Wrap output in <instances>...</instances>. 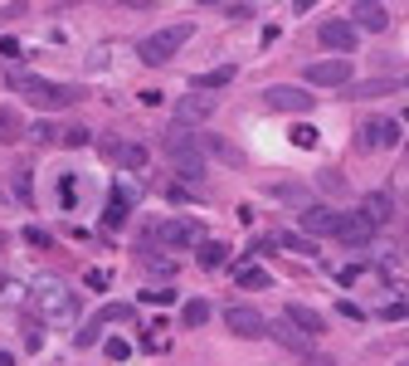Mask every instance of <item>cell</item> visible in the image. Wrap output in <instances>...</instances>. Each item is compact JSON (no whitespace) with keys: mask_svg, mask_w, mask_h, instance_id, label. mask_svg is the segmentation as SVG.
I'll list each match as a JSON object with an SVG mask.
<instances>
[{"mask_svg":"<svg viewBox=\"0 0 409 366\" xmlns=\"http://www.w3.org/2000/svg\"><path fill=\"white\" fill-rule=\"evenodd\" d=\"M10 88H15L20 98H29L34 108H49V113H59V108H74V103L83 98V88L54 84V79H39V74H10Z\"/></svg>","mask_w":409,"mask_h":366,"instance_id":"obj_1","label":"cell"},{"mask_svg":"<svg viewBox=\"0 0 409 366\" xmlns=\"http://www.w3.org/2000/svg\"><path fill=\"white\" fill-rule=\"evenodd\" d=\"M161 152L171 157V167H176V176H186V181H205V152H200V137L195 132H186V127H176V132H166L161 137Z\"/></svg>","mask_w":409,"mask_h":366,"instance_id":"obj_2","label":"cell"},{"mask_svg":"<svg viewBox=\"0 0 409 366\" xmlns=\"http://www.w3.org/2000/svg\"><path fill=\"white\" fill-rule=\"evenodd\" d=\"M25 303L39 317H49V322H69L74 312H79V303H74V288H64L59 279H44V283H34L25 293Z\"/></svg>","mask_w":409,"mask_h":366,"instance_id":"obj_3","label":"cell"},{"mask_svg":"<svg viewBox=\"0 0 409 366\" xmlns=\"http://www.w3.org/2000/svg\"><path fill=\"white\" fill-rule=\"evenodd\" d=\"M191 34H195V25H166L156 34H146L136 44V54H141V64H166V59H176V49H186Z\"/></svg>","mask_w":409,"mask_h":366,"instance_id":"obj_4","label":"cell"},{"mask_svg":"<svg viewBox=\"0 0 409 366\" xmlns=\"http://www.w3.org/2000/svg\"><path fill=\"white\" fill-rule=\"evenodd\" d=\"M146 239H156V244H200V239H205V225H200V220H151V225H146Z\"/></svg>","mask_w":409,"mask_h":366,"instance_id":"obj_5","label":"cell"},{"mask_svg":"<svg viewBox=\"0 0 409 366\" xmlns=\"http://www.w3.org/2000/svg\"><path fill=\"white\" fill-rule=\"evenodd\" d=\"M341 244H351V249H365L370 244V234H375V225L360 215V210H336V229H331Z\"/></svg>","mask_w":409,"mask_h":366,"instance_id":"obj_6","label":"cell"},{"mask_svg":"<svg viewBox=\"0 0 409 366\" xmlns=\"http://www.w3.org/2000/svg\"><path fill=\"white\" fill-rule=\"evenodd\" d=\"M307 84H317V88H341V84H351V59L336 54V59H317V64H307Z\"/></svg>","mask_w":409,"mask_h":366,"instance_id":"obj_7","label":"cell"},{"mask_svg":"<svg viewBox=\"0 0 409 366\" xmlns=\"http://www.w3.org/2000/svg\"><path fill=\"white\" fill-rule=\"evenodd\" d=\"M263 322H268V317L258 308H248V303H229V308H224V327H229L234 337H248V342L263 337Z\"/></svg>","mask_w":409,"mask_h":366,"instance_id":"obj_8","label":"cell"},{"mask_svg":"<svg viewBox=\"0 0 409 366\" xmlns=\"http://www.w3.org/2000/svg\"><path fill=\"white\" fill-rule=\"evenodd\" d=\"M317 39H322L327 49H336V54H355L360 29H355L351 20H322V25H317Z\"/></svg>","mask_w":409,"mask_h":366,"instance_id":"obj_9","label":"cell"},{"mask_svg":"<svg viewBox=\"0 0 409 366\" xmlns=\"http://www.w3.org/2000/svg\"><path fill=\"white\" fill-rule=\"evenodd\" d=\"M210 113H215V98H210L205 88H191V93L176 103V122H181V127H191V122H205Z\"/></svg>","mask_w":409,"mask_h":366,"instance_id":"obj_10","label":"cell"},{"mask_svg":"<svg viewBox=\"0 0 409 366\" xmlns=\"http://www.w3.org/2000/svg\"><path fill=\"white\" fill-rule=\"evenodd\" d=\"M103 157L117 162V167H127V171H146V162H151V152L141 142H103Z\"/></svg>","mask_w":409,"mask_h":366,"instance_id":"obj_11","label":"cell"},{"mask_svg":"<svg viewBox=\"0 0 409 366\" xmlns=\"http://www.w3.org/2000/svg\"><path fill=\"white\" fill-rule=\"evenodd\" d=\"M263 98H268V108H278V113H307L312 108V93H302L293 84H273Z\"/></svg>","mask_w":409,"mask_h":366,"instance_id":"obj_12","label":"cell"},{"mask_svg":"<svg viewBox=\"0 0 409 366\" xmlns=\"http://www.w3.org/2000/svg\"><path fill=\"white\" fill-rule=\"evenodd\" d=\"M400 142V122H365L355 132V147L360 152H375V147H395Z\"/></svg>","mask_w":409,"mask_h":366,"instance_id":"obj_13","label":"cell"},{"mask_svg":"<svg viewBox=\"0 0 409 366\" xmlns=\"http://www.w3.org/2000/svg\"><path fill=\"white\" fill-rule=\"evenodd\" d=\"M351 25H355V29H370V34H380V29H390V15H385L380 0H360V5H355V15H351Z\"/></svg>","mask_w":409,"mask_h":366,"instance_id":"obj_14","label":"cell"},{"mask_svg":"<svg viewBox=\"0 0 409 366\" xmlns=\"http://www.w3.org/2000/svg\"><path fill=\"white\" fill-rule=\"evenodd\" d=\"M263 337H278L288 352H307V347H312V337H307L302 327H293L288 317H283V322H263Z\"/></svg>","mask_w":409,"mask_h":366,"instance_id":"obj_15","label":"cell"},{"mask_svg":"<svg viewBox=\"0 0 409 366\" xmlns=\"http://www.w3.org/2000/svg\"><path fill=\"white\" fill-rule=\"evenodd\" d=\"M360 215H365V220H370L375 229H380V225H390V220H395V200L385 196V191H375V196L360 200Z\"/></svg>","mask_w":409,"mask_h":366,"instance_id":"obj_16","label":"cell"},{"mask_svg":"<svg viewBox=\"0 0 409 366\" xmlns=\"http://www.w3.org/2000/svg\"><path fill=\"white\" fill-rule=\"evenodd\" d=\"M288 322L293 327H302L307 337H317V332H327V322H322V312L307 308V303H288Z\"/></svg>","mask_w":409,"mask_h":366,"instance_id":"obj_17","label":"cell"},{"mask_svg":"<svg viewBox=\"0 0 409 366\" xmlns=\"http://www.w3.org/2000/svg\"><path fill=\"white\" fill-rule=\"evenodd\" d=\"M302 229L317 239V234H331L336 229V210H327V205H307L302 210Z\"/></svg>","mask_w":409,"mask_h":366,"instance_id":"obj_18","label":"cell"},{"mask_svg":"<svg viewBox=\"0 0 409 366\" xmlns=\"http://www.w3.org/2000/svg\"><path fill=\"white\" fill-rule=\"evenodd\" d=\"M132 220V191H112L108 196V210H103V225H127Z\"/></svg>","mask_w":409,"mask_h":366,"instance_id":"obj_19","label":"cell"},{"mask_svg":"<svg viewBox=\"0 0 409 366\" xmlns=\"http://www.w3.org/2000/svg\"><path fill=\"white\" fill-rule=\"evenodd\" d=\"M341 88H346V98H380V93H400V79H395V84L370 79V84H341Z\"/></svg>","mask_w":409,"mask_h":366,"instance_id":"obj_20","label":"cell"},{"mask_svg":"<svg viewBox=\"0 0 409 366\" xmlns=\"http://www.w3.org/2000/svg\"><path fill=\"white\" fill-rule=\"evenodd\" d=\"M25 137V117L15 113V108H0V142L10 147V142H20Z\"/></svg>","mask_w":409,"mask_h":366,"instance_id":"obj_21","label":"cell"},{"mask_svg":"<svg viewBox=\"0 0 409 366\" xmlns=\"http://www.w3.org/2000/svg\"><path fill=\"white\" fill-rule=\"evenodd\" d=\"M210 303H205V298H191V303H186V308H181V322H186V327H205V322H210Z\"/></svg>","mask_w":409,"mask_h":366,"instance_id":"obj_22","label":"cell"},{"mask_svg":"<svg viewBox=\"0 0 409 366\" xmlns=\"http://www.w3.org/2000/svg\"><path fill=\"white\" fill-rule=\"evenodd\" d=\"M25 283L20 279H0V308H20V303H25Z\"/></svg>","mask_w":409,"mask_h":366,"instance_id":"obj_23","label":"cell"},{"mask_svg":"<svg viewBox=\"0 0 409 366\" xmlns=\"http://www.w3.org/2000/svg\"><path fill=\"white\" fill-rule=\"evenodd\" d=\"M224 84H234V69H210V74L195 79V88H205V93H215V88H224Z\"/></svg>","mask_w":409,"mask_h":366,"instance_id":"obj_24","label":"cell"},{"mask_svg":"<svg viewBox=\"0 0 409 366\" xmlns=\"http://www.w3.org/2000/svg\"><path fill=\"white\" fill-rule=\"evenodd\" d=\"M273 244H283L293 254H317V239H302V234H273Z\"/></svg>","mask_w":409,"mask_h":366,"instance_id":"obj_25","label":"cell"},{"mask_svg":"<svg viewBox=\"0 0 409 366\" xmlns=\"http://www.w3.org/2000/svg\"><path fill=\"white\" fill-rule=\"evenodd\" d=\"M93 322H98V327H108V322H132V303H112V308H103Z\"/></svg>","mask_w":409,"mask_h":366,"instance_id":"obj_26","label":"cell"},{"mask_svg":"<svg viewBox=\"0 0 409 366\" xmlns=\"http://www.w3.org/2000/svg\"><path fill=\"white\" fill-rule=\"evenodd\" d=\"M234 279L244 283V288H268V274H263V269H253V264H244V269H234Z\"/></svg>","mask_w":409,"mask_h":366,"instance_id":"obj_27","label":"cell"},{"mask_svg":"<svg viewBox=\"0 0 409 366\" xmlns=\"http://www.w3.org/2000/svg\"><path fill=\"white\" fill-rule=\"evenodd\" d=\"M317 142H322V132H317L312 122H298V127H293V147H302V152H307V147H317Z\"/></svg>","mask_w":409,"mask_h":366,"instance_id":"obj_28","label":"cell"},{"mask_svg":"<svg viewBox=\"0 0 409 366\" xmlns=\"http://www.w3.org/2000/svg\"><path fill=\"white\" fill-rule=\"evenodd\" d=\"M224 249H229V244H219V239H205V244H200V264H210V269H215V264H224Z\"/></svg>","mask_w":409,"mask_h":366,"instance_id":"obj_29","label":"cell"},{"mask_svg":"<svg viewBox=\"0 0 409 366\" xmlns=\"http://www.w3.org/2000/svg\"><path fill=\"white\" fill-rule=\"evenodd\" d=\"M59 132H64V147H88V142H93V132H88V127H59Z\"/></svg>","mask_w":409,"mask_h":366,"instance_id":"obj_30","label":"cell"},{"mask_svg":"<svg viewBox=\"0 0 409 366\" xmlns=\"http://www.w3.org/2000/svg\"><path fill=\"white\" fill-rule=\"evenodd\" d=\"M29 137L39 142V147H49V142H59V127H49V122H34V127H29Z\"/></svg>","mask_w":409,"mask_h":366,"instance_id":"obj_31","label":"cell"},{"mask_svg":"<svg viewBox=\"0 0 409 366\" xmlns=\"http://www.w3.org/2000/svg\"><path fill=\"white\" fill-rule=\"evenodd\" d=\"M25 244H34V249H49V229H39V225H25Z\"/></svg>","mask_w":409,"mask_h":366,"instance_id":"obj_32","label":"cell"},{"mask_svg":"<svg viewBox=\"0 0 409 366\" xmlns=\"http://www.w3.org/2000/svg\"><path fill=\"white\" fill-rule=\"evenodd\" d=\"M108 357H112V362H127V357H132V342H122V337H108Z\"/></svg>","mask_w":409,"mask_h":366,"instance_id":"obj_33","label":"cell"},{"mask_svg":"<svg viewBox=\"0 0 409 366\" xmlns=\"http://www.w3.org/2000/svg\"><path fill=\"white\" fill-rule=\"evenodd\" d=\"M25 15H29V5H25V0H10V5L0 10V20H25Z\"/></svg>","mask_w":409,"mask_h":366,"instance_id":"obj_34","label":"cell"},{"mask_svg":"<svg viewBox=\"0 0 409 366\" xmlns=\"http://www.w3.org/2000/svg\"><path fill=\"white\" fill-rule=\"evenodd\" d=\"M141 298H146V303H176V288H146Z\"/></svg>","mask_w":409,"mask_h":366,"instance_id":"obj_35","label":"cell"},{"mask_svg":"<svg viewBox=\"0 0 409 366\" xmlns=\"http://www.w3.org/2000/svg\"><path fill=\"white\" fill-rule=\"evenodd\" d=\"M98 337H103V327H98V322H88V327H79V347H93Z\"/></svg>","mask_w":409,"mask_h":366,"instance_id":"obj_36","label":"cell"},{"mask_svg":"<svg viewBox=\"0 0 409 366\" xmlns=\"http://www.w3.org/2000/svg\"><path fill=\"white\" fill-rule=\"evenodd\" d=\"M59 200H64V210H74V176L59 181Z\"/></svg>","mask_w":409,"mask_h":366,"instance_id":"obj_37","label":"cell"},{"mask_svg":"<svg viewBox=\"0 0 409 366\" xmlns=\"http://www.w3.org/2000/svg\"><path fill=\"white\" fill-rule=\"evenodd\" d=\"M0 59H25V49H20V39H0Z\"/></svg>","mask_w":409,"mask_h":366,"instance_id":"obj_38","label":"cell"},{"mask_svg":"<svg viewBox=\"0 0 409 366\" xmlns=\"http://www.w3.org/2000/svg\"><path fill=\"white\" fill-rule=\"evenodd\" d=\"M25 342L39 352V347H44V327H39V322H29V327H25Z\"/></svg>","mask_w":409,"mask_h":366,"instance_id":"obj_39","label":"cell"},{"mask_svg":"<svg viewBox=\"0 0 409 366\" xmlns=\"http://www.w3.org/2000/svg\"><path fill=\"white\" fill-rule=\"evenodd\" d=\"M15 191H20V200H29V171L25 167L15 171Z\"/></svg>","mask_w":409,"mask_h":366,"instance_id":"obj_40","label":"cell"},{"mask_svg":"<svg viewBox=\"0 0 409 366\" xmlns=\"http://www.w3.org/2000/svg\"><path fill=\"white\" fill-rule=\"evenodd\" d=\"M385 322H405V303H400V298H395V303L385 308Z\"/></svg>","mask_w":409,"mask_h":366,"instance_id":"obj_41","label":"cell"},{"mask_svg":"<svg viewBox=\"0 0 409 366\" xmlns=\"http://www.w3.org/2000/svg\"><path fill=\"white\" fill-rule=\"evenodd\" d=\"M88 288H108V274L103 269H88Z\"/></svg>","mask_w":409,"mask_h":366,"instance_id":"obj_42","label":"cell"},{"mask_svg":"<svg viewBox=\"0 0 409 366\" xmlns=\"http://www.w3.org/2000/svg\"><path fill=\"white\" fill-rule=\"evenodd\" d=\"M307 366H336L331 357H307Z\"/></svg>","mask_w":409,"mask_h":366,"instance_id":"obj_43","label":"cell"},{"mask_svg":"<svg viewBox=\"0 0 409 366\" xmlns=\"http://www.w3.org/2000/svg\"><path fill=\"white\" fill-rule=\"evenodd\" d=\"M0 366H15V357H10V352H0Z\"/></svg>","mask_w":409,"mask_h":366,"instance_id":"obj_44","label":"cell"},{"mask_svg":"<svg viewBox=\"0 0 409 366\" xmlns=\"http://www.w3.org/2000/svg\"><path fill=\"white\" fill-rule=\"evenodd\" d=\"M0 249H5V229H0Z\"/></svg>","mask_w":409,"mask_h":366,"instance_id":"obj_45","label":"cell"}]
</instances>
